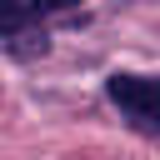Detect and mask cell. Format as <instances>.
<instances>
[{
	"mask_svg": "<svg viewBox=\"0 0 160 160\" xmlns=\"http://www.w3.org/2000/svg\"><path fill=\"white\" fill-rule=\"evenodd\" d=\"M40 10H70V5H80V0H35Z\"/></svg>",
	"mask_w": 160,
	"mask_h": 160,
	"instance_id": "cell-2",
	"label": "cell"
},
{
	"mask_svg": "<svg viewBox=\"0 0 160 160\" xmlns=\"http://www.w3.org/2000/svg\"><path fill=\"white\" fill-rule=\"evenodd\" d=\"M110 100L115 110L140 130V135H160V85L145 75H110Z\"/></svg>",
	"mask_w": 160,
	"mask_h": 160,
	"instance_id": "cell-1",
	"label": "cell"
}]
</instances>
